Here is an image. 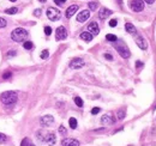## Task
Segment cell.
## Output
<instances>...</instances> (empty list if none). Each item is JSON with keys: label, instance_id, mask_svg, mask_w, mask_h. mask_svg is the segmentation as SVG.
<instances>
[{"label": "cell", "instance_id": "cell-21", "mask_svg": "<svg viewBox=\"0 0 156 146\" xmlns=\"http://www.w3.org/2000/svg\"><path fill=\"white\" fill-rule=\"evenodd\" d=\"M17 12H18L17 7H10V9H6L5 10V13L6 14H14V13H17Z\"/></svg>", "mask_w": 156, "mask_h": 146}, {"label": "cell", "instance_id": "cell-8", "mask_svg": "<svg viewBox=\"0 0 156 146\" xmlns=\"http://www.w3.org/2000/svg\"><path fill=\"white\" fill-rule=\"evenodd\" d=\"M49 146H54L55 143H56V136H55V133L54 132H48L45 134V140Z\"/></svg>", "mask_w": 156, "mask_h": 146}, {"label": "cell", "instance_id": "cell-26", "mask_svg": "<svg viewBox=\"0 0 156 146\" xmlns=\"http://www.w3.org/2000/svg\"><path fill=\"white\" fill-rule=\"evenodd\" d=\"M41 59H47L48 56H49V53H48V50H43L42 53H41Z\"/></svg>", "mask_w": 156, "mask_h": 146}, {"label": "cell", "instance_id": "cell-29", "mask_svg": "<svg viewBox=\"0 0 156 146\" xmlns=\"http://www.w3.org/2000/svg\"><path fill=\"white\" fill-rule=\"evenodd\" d=\"M117 24H118V20H117V19H111V22H109V27L114 28V27H117Z\"/></svg>", "mask_w": 156, "mask_h": 146}, {"label": "cell", "instance_id": "cell-10", "mask_svg": "<svg viewBox=\"0 0 156 146\" xmlns=\"http://www.w3.org/2000/svg\"><path fill=\"white\" fill-rule=\"evenodd\" d=\"M90 17V11L89 10H83L82 12H79L77 14V22L79 23H84L85 20H88Z\"/></svg>", "mask_w": 156, "mask_h": 146}, {"label": "cell", "instance_id": "cell-4", "mask_svg": "<svg viewBox=\"0 0 156 146\" xmlns=\"http://www.w3.org/2000/svg\"><path fill=\"white\" fill-rule=\"evenodd\" d=\"M46 13H47L48 19L52 20V22H56L61 18V12L58 9H54V7H49Z\"/></svg>", "mask_w": 156, "mask_h": 146}, {"label": "cell", "instance_id": "cell-15", "mask_svg": "<svg viewBox=\"0 0 156 146\" xmlns=\"http://www.w3.org/2000/svg\"><path fill=\"white\" fill-rule=\"evenodd\" d=\"M77 11H78V6L77 5H71L69 9L66 10V13H65V16H66V18H71Z\"/></svg>", "mask_w": 156, "mask_h": 146}, {"label": "cell", "instance_id": "cell-40", "mask_svg": "<svg viewBox=\"0 0 156 146\" xmlns=\"http://www.w3.org/2000/svg\"><path fill=\"white\" fill-rule=\"evenodd\" d=\"M143 1H145V3H148V4H154L155 3V0H143Z\"/></svg>", "mask_w": 156, "mask_h": 146}, {"label": "cell", "instance_id": "cell-2", "mask_svg": "<svg viewBox=\"0 0 156 146\" xmlns=\"http://www.w3.org/2000/svg\"><path fill=\"white\" fill-rule=\"evenodd\" d=\"M27 37H28V31L23 28H17L12 30L11 32V38L14 42H23Z\"/></svg>", "mask_w": 156, "mask_h": 146}, {"label": "cell", "instance_id": "cell-27", "mask_svg": "<svg viewBox=\"0 0 156 146\" xmlns=\"http://www.w3.org/2000/svg\"><path fill=\"white\" fill-rule=\"evenodd\" d=\"M7 25V22L4 19V18H0V29L1 28H5Z\"/></svg>", "mask_w": 156, "mask_h": 146}, {"label": "cell", "instance_id": "cell-31", "mask_svg": "<svg viewBox=\"0 0 156 146\" xmlns=\"http://www.w3.org/2000/svg\"><path fill=\"white\" fill-rule=\"evenodd\" d=\"M54 3L56 5H59V6H63L65 3H66V0H54Z\"/></svg>", "mask_w": 156, "mask_h": 146}, {"label": "cell", "instance_id": "cell-18", "mask_svg": "<svg viewBox=\"0 0 156 146\" xmlns=\"http://www.w3.org/2000/svg\"><path fill=\"white\" fill-rule=\"evenodd\" d=\"M125 29H126V31L129 32V34H131V35H135L136 34V28L133 27V24L132 23H126L125 24Z\"/></svg>", "mask_w": 156, "mask_h": 146}, {"label": "cell", "instance_id": "cell-16", "mask_svg": "<svg viewBox=\"0 0 156 146\" xmlns=\"http://www.w3.org/2000/svg\"><path fill=\"white\" fill-rule=\"evenodd\" d=\"M113 122H114V120L112 119L111 115H103V116L101 117V123L104 125V126L111 125V123H113Z\"/></svg>", "mask_w": 156, "mask_h": 146}, {"label": "cell", "instance_id": "cell-19", "mask_svg": "<svg viewBox=\"0 0 156 146\" xmlns=\"http://www.w3.org/2000/svg\"><path fill=\"white\" fill-rule=\"evenodd\" d=\"M106 40L109 42H117L118 41V37L115 35H113V34H108V35H106Z\"/></svg>", "mask_w": 156, "mask_h": 146}, {"label": "cell", "instance_id": "cell-9", "mask_svg": "<svg viewBox=\"0 0 156 146\" xmlns=\"http://www.w3.org/2000/svg\"><path fill=\"white\" fill-rule=\"evenodd\" d=\"M53 122H54V117L52 115H45L40 120V123L42 125L43 127H49Z\"/></svg>", "mask_w": 156, "mask_h": 146}, {"label": "cell", "instance_id": "cell-17", "mask_svg": "<svg viewBox=\"0 0 156 146\" xmlns=\"http://www.w3.org/2000/svg\"><path fill=\"white\" fill-rule=\"evenodd\" d=\"M80 38L83 40V41H85V42H90L93 40V35L90 34V32H88V31H84V32H82L80 34Z\"/></svg>", "mask_w": 156, "mask_h": 146}, {"label": "cell", "instance_id": "cell-7", "mask_svg": "<svg viewBox=\"0 0 156 146\" xmlns=\"http://www.w3.org/2000/svg\"><path fill=\"white\" fill-rule=\"evenodd\" d=\"M67 37V31L64 27H59L55 31V40L56 41H63Z\"/></svg>", "mask_w": 156, "mask_h": 146}, {"label": "cell", "instance_id": "cell-44", "mask_svg": "<svg viewBox=\"0 0 156 146\" xmlns=\"http://www.w3.org/2000/svg\"><path fill=\"white\" fill-rule=\"evenodd\" d=\"M28 146H34V145H32V144H29V145H28Z\"/></svg>", "mask_w": 156, "mask_h": 146}, {"label": "cell", "instance_id": "cell-14", "mask_svg": "<svg viewBox=\"0 0 156 146\" xmlns=\"http://www.w3.org/2000/svg\"><path fill=\"white\" fill-rule=\"evenodd\" d=\"M136 43H137V46L141 48V49H143V50H145L146 48H148V43H146V41H145V38L142 37V36H138V37L136 38Z\"/></svg>", "mask_w": 156, "mask_h": 146}, {"label": "cell", "instance_id": "cell-12", "mask_svg": "<svg viewBox=\"0 0 156 146\" xmlns=\"http://www.w3.org/2000/svg\"><path fill=\"white\" fill-rule=\"evenodd\" d=\"M112 13H113V12H112L109 9H106V7H102V9L100 10V12H98V18L103 20V19H106V18H108Z\"/></svg>", "mask_w": 156, "mask_h": 146}, {"label": "cell", "instance_id": "cell-11", "mask_svg": "<svg viewBox=\"0 0 156 146\" xmlns=\"http://www.w3.org/2000/svg\"><path fill=\"white\" fill-rule=\"evenodd\" d=\"M88 32H90L93 36H96L98 32H100V28H98V25H97V23L96 22H91L88 25Z\"/></svg>", "mask_w": 156, "mask_h": 146}, {"label": "cell", "instance_id": "cell-42", "mask_svg": "<svg viewBox=\"0 0 156 146\" xmlns=\"http://www.w3.org/2000/svg\"><path fill=\"white\" fill-rule=\"evenodd\" d=\"M117 1H118L119 4H121V0H117Z\"/></svg>", "mask_w": 156, "mask_h": 146}, {"label": "cell", "instance_id": "cell-23", "mask_svg": "<svg viewBox=\"0 0 156 146\" xmlns=\"http://www.w3.org/2000/svg\"><path fill=\"white\" fill-rule=\"evenodd\" d=\"M23 47L25 48V49H28V50H29V49H31V48L34 47V44H32L30 41H25V42H24V44H23Z\"/></svg>", "mask_w": 156, "mask_h": 146}, {"label": "cell", "instance_id": "cell-38", "mask_svg": "<svg viewBox=\"0 0 156 146\" xmlns=\"http://www.w3.org/2000/svg\"><path fill=\"white\" fill-rule=\"evenodd\" d=\"M142 66H143V63H142L141 61H137V62H136V67H137V68H139V67H142Z\"/></svg>", "mask_w": 156, "mask_h": 146}, {"label": "cell", "instance_id": "cell-35", "mask_svg": "<svg viewBox=\"0 0 156 146\" xmlns=\"http://www.w3.org/2000/svg\"><path fill=\"white\" fill-rule=\"evenodd\" d=\"M34 14L36 16V17H40V16H41V10H40V9H36V10L34 11Z\"/></svg>", "mask_w": 156, "mask_h": 146}, {"label": "cell", "instance_id": "cell-32", "mask_svg": "<svg viewBox=\"0 0 156 146\" xmlns=\"http://www.w3.org/2000/svg\"><path fill=\"white\" fill-rule=\"evenodd\" d=\"M98 113H100V108H98V107L91 109V114H93V115H96V114H98Z\"/></svg>", "mask_w": 156, "mask_h": 146}, {"label": "cell", "instance_id": "cell-22", "mask_svg": "<svg viewBox=\"0 0 156 146\" xmlns=\"http://www.w3.org/2000/svg\"><path fill=\"white\" fill-rule=\"evenodd\" d=\"M125 114H126L125 109H120V110L118 111V119H119V120H122V119L125 117Z\"/></svg>", "mask_w": 156, "mask_h": 146}, {"label": "cell", "instance_id": "cell-28", "mask_svg": "<svg viewBox=\"0 0 156 146\" xmlns=\"http://www.w3.org/2000/svg\"><path fill=\"white\" fill-rule=\"evenodd\" d=\"M45 34H46L47 36L51 35V34H52V28H51V27H46V28H45Z\"/></svg>", "mask_w": 156, "mask_h": 146}, {"label": "cell", "instance_id": "cell-20", "mask_svg": "<svg viewBox=\"0 0 156 146\" xmlns=\"http://www.w3.org/2000/svg\"><path fill=\"white\" fill-rule=\"evenodd\" d=\"M69 125H70V127H71L72 129H76V128H77V120H76L75 117H71V119L69 120Z\"/></svg>", "mask_w": 156, "mask_h": 146}, {"label": "cell", "instance_id": "cell-33", "mask_svg": "<svg viewBox=\"0 0 156 146\" xmlns=\"http://www.w3.org/2000/svg\"><path fill=\"white\" fill-rule=\"evenodd\" d=\"M5 140H6V135L4 133H0V144L4 143Z\"/></svg>", "mask_w": 156, "mask_h": 146}, {"label": "cell", "instance_id": "cell-3", "mask_svg": "<svg viewBox=\"0 0 156 146\" xmlns=\"http://www.w3.org/2000/svg\"><path fill=\"white\" fill-rule=\"evenodd\" d=\"M115 43V49L118 50V53L120 54V56L121 58H124V59H129L130 58V55H131V53H130V49L127 48V46L122 42V41H120V42H114Z\"/></svg>", "mask_w": 156, "mask_h": 146}, {"label": "cell", "instance_id": "cell-43", "mask_svg": "<svg viewBox=\"0 0 156 146\" xmlns=\"http://www.w3.org/2000/svg\"><path fill=\"white\" fill-rule=\"evenodd\" d=\"M10 1H12V3H14V1H17V0H10Z\"/></svg>", "mask_w": 156, "mask_h": 146}, {"label": "cell", "instance_id": "cell-24", "mask_svg": "<svg viewBox=\"0 0 156 146\" xmlns=\"http://www.w3.org/2000/svg\"><path fill=\"white\" fill-rule=\"evenodd\" d=\"M75 103L78 105V107H83V101H82L80 97H75Z\"/></svg>", "mask_w": 156, "mask_h": 146}, {"label": "cell", "instance_id": "cell-5", "mask_svg": "<svg viewBox=\"0 0 156 146\" xmlns=\"http://www.w3.org/2000/svg\"><path fill=\"white\" fill-rule=\"evenodd\" d=\"M130 7L135 12H141L144 9V3H143V0H132L130 4Z\"/></svg>", "mask_w": 156, "mask_h": 146}, {"label": "cell", "instance_id": "cell-41", "mask_svg": "<svg viewBox=\"0 0 156 146\" xmlns=\"http://www.w3.org/2000/svg\"><path fill=\"white\" fill-rule=\"evenodd\" d=\"M38 1H40V3H46L47 0H38Z\"/></svg>", "mask_w": 156, "mask_h": 146}, {"label": "cell", "instance_id": "cell-30", "mask_svg": "<svg viewBox=\"0 0 156 146\" xmlns=\"http://www.w3.org/2000/svg\"><path fill=\"white\" fill-rule=\"evenodd\" d=\"M59 133H60V134H63V135L66 134V129H65V127H64L63 125L59 127Z\"/></svg>", "mask_w": 156, "mask_h": 146}, {"label": "cell", "instance_id": "cell-34", "mask_svg": "<svg viewBox=\"0 0 156 146\" xmlns=\"http://www.w3.org/2000/svg\"><path fill=\"white\" fill-rule=\"evenodd\" d=\"M11 76H12V74H11V72H6V73H4L3 78H4V79H9Z\"/></svg>", "mask_w": 156, "mask_h": 146}, {"label": "cell", "instance_id": "cell-36", "mask_svg": "<svg viewBox=\"0 0 156 146\" xmlns=\"http://www.w3.org/2000/svg\"><path fill=\"white\" fill-rule=\"evenodd\" d=\"M104 58L107 59V60H113V56L111 54H104Z\"/></svg>", "mask_w": 156, "mask_h": 146}, {"label": "cell", "instance_id": "cell-13", "mask_svg": "<svg viewBox=\"0 0 156 146\" xmlns=\"http://www.w3.org/2000/svg\"><path fill=\"white\" fill-rule=\"evenodd\" d=\"M63 146H79V141L76 139H72V138H66L61 141Z\"/></svg>", "mask_w": 156, "mask_h": 146}, {"label": "cell", "instance_id": "cell-37", "mask_svg": "<svg viewBox=\"0 0 156 146\" xmlns=\"http://www.w3.org/2000/svg\"><path fill=\"white\" fill-rule=\"evenodd\" d=\"M27 144H28V139L25 138L24 140H22V144H21V146H27Z\"/></svg>", "mask_w": 156, "mask_h": 146}, {"label": "cell", "instance_id": "cell-6", "mask_svg": "<svg viewBox=\"0 0 156 146\" xmlns=\"http://www.w3.org/2000/svg\"><path fill=\"white\" fill-rule=\"evenodd\" d=\"M85 65L84 60L83 59H80V58H75V59H72L71 62H70V67L72 70H79L82 68Z\"/></svg>", "mask_w": 156, "mask_h": 146}, {"label": "cell", "instance_id": "cell-25", "mask_svg": "<svg viewBox=\"0 0 156 146\" xmlns=\"http://www.w3.org/2000/svg\"><path fill=\"white\" fill-rule=\"evenodd\" d=\"M89 9L91 10V11H95V10L97 9V4H96V3H94V1L89 3Z\"/></svg>", "mask_w": 156, "mask_h": 146}, {"label": "cell", "instance_id": "cell-39", "mask_svg": "<svg viewBox=\"0 0 156 146\" xmlns=\"http://www.w3.org/2000/svg\"><path fill=\"white\" fill-rule=\"evenodd\" d=\"M14 55H16V52L14 50H11V52L7 53V56H14Z\"/></svg>", "mask_w": 156, "mask_h": 146}, {"label": "cell", "instance_id": "cell-1", "mask_svg": "<svg viewBox=\"0 0 156 146\" xmlns=\"http://www.w3.org/2000/svg\"><path fill=\"white\" fill-rule=\"evenodd\" d=\"M0 101L5 105H13L17 102V92L14 91H5L0 95Z\"/></svg>", "mask_w": 156, "mask_h": 146}]
</instances>
